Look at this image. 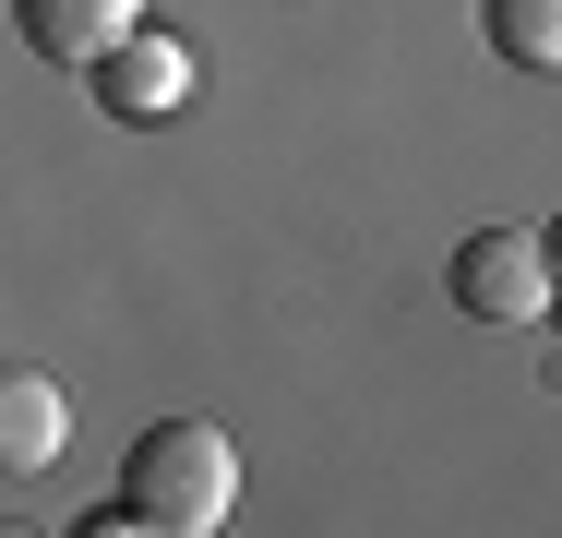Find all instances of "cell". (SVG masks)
Segmentation results:
<instances>
[{"label":"cell","mask_w":562,"mask_h":538,"mask_svg":"<svg viewBox=\"0 0 562 538\" xmlns=\"http://www.w3.org/2000/svg\"><path fill=\"white\" fill-rule=\"evenodd\" d=\"M120 491H132V515L168 538H216L239 515V442L216 419H156L132 442V467H120Z\"/></svg>","instance_id":"cell-1"},{"label":"cell","mask_w":562,"mask_h":538,"mask_svg":"<svg viewBox=\"0 0 562 538\" xmlns=\"http://www.w3.org/2000/svg\"><path fill=\"white\" fill-rule=\"evenodd\" d=\"M551 288H562V215H551Z\"/></svg>","instance_id":"cell-7"},{"label":"cell","mask_w":562,"mask_h":538,"mask_svg":"<svg viewBox=\"0 0 562 538\" xmlns=\"http://www.w3.org/2000/svg\"><path fill=\"white\" fill-rule=\"evenodd\" d=\"M60 442H72L60 383H48V371H12V383H0V467H12V479H36Z\"/></svg>","instance_id":"cell-5"},{"label":"cell","mask_w":562,"mask_h":538,"mask_svg":"<svg viewBox=\"0 0 562 538\" xmlns=\"http://www.w3.org/2000/svg\"><path fill=\"white\" fill-rule=\"evenodd\" d=\"M443 288H454V312H467V323H551L562 312L551 227H479V239H454Z\"/></svg>","instance_id":"cell-2"},{"label":"cell","mask_w":562,"mask_h":538,"mask_svg":"<svg viewBox=\"0 0 562 538\" xmlns=\"http://www.w3.org/2000/svg\"><path fill=\"white\" fill-rule=\"evenodd\" d=\"M85 85H97L109 120H168V108H192V48L168 24H132L109 60H85Z\"/></svg>","instance_id":"cell-3"},{"label":"cell","mask_w":562,"mask_h":538,"mask_svg":"<svg viewBox=\"0 0 562 538\" xmlns=\"http://www.w3.org/2000/svg\"><path fill=\"white\" fill-rule=\"evenodd\" d=\"M12 24H24L36 60H109L120 36L144 24V0H12Z\"/></svg>","instance_id":"cell-4"},{"label":"cell","mask_w":562,"mask_h":538,"mask_svg":"<svg viewBox=\"0 0 562 538\" xmlns=\"http://www.w3.org/2000/svg\"><path fill=\"white\" fill-rule=\"evenodd\" d=\"M479 36L515 72H562V0H479Z\"/></svg>","instance_id":"cell-6"}]
</instances>
